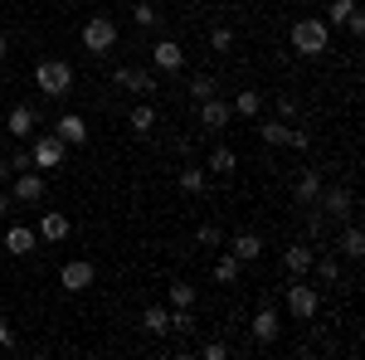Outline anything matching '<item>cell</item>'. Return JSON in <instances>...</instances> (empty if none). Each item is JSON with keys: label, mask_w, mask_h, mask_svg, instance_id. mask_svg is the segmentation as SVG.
<instances>
[{"label": "cell", "mask_w": 365, "mask_h": 360, "mask_svg": "<svg viewBox=\"0 0 365 360\" xmlns=\"http://www.w3.org/2000/svg\"><path fill=\"white\" fill-rule=\"evenodd\" d=\"M327 44H331V25H327V20L302 15V20L292 25V49H297V54L317 58V54H327Z\"/></svg>", "instance_id": "cell-1"}, {"label": "cell", "mask_w": 365, "mask_h": 360, "mask_svg": "<svg viewBox=\"0 0 365 360\" xmlns=\"http://www.w3.org/2000/svg\"><path fill=\"white\" fill-rule=\"evenodd\" d=\"M34 83L44 98H63V93H73V63L68 58H44L39 68H34Z\"/></svg>", "instance_id": "cell-2"}, {"label": "cell", "mask_w": 365, "mask_h": 360, "mask_svg": "<svg viewBox=\"0 0 365 360\" xmlns=\"http://www.w3.org/2000/svg\"><path fill=\"white\" fill-rule=\"evenodd\" d=\"M83 49H88V54H113V49H117V20L93 15V20L83 25Z\"/></svg>", "instance_id": "cell-3"}, {"label": "cell", "mask_w": 365, "mask_h": 360, "mask_svg": "<svg viewBox=\"0 0 365 360\" xmlns=\"http://www.w3.org/2000/svg\"><path fill=\"white\" fill-rule=\"evenodd\" d=\"M287 312H292L297 322H312V317L322 312V297H317V287H307L302 277H292V287H287Z\"/></svg>", "instance_id": "cell-4"}, {"label": "cell", "mask_w": 365, "mask_h": 360, "mask_svg": "<svg viewBox=\"0 0 365 360\" xmlns=\"http://www.w3.org/2000/svg\"><path fill=\"white\" fill-rule=\"evenodd\" d=\"M44 190H49V185H44V175H39V170L29 166V170H15L10 200H15V205H39V200H44Z\"/></svg>", "instance_id": "cell-5"}, {"label": "cell", "mask_w": 365, "mask_h": 360, "mask_svg": "<svg viewBox=\"0 0 365 360\" xmlns=\"http://www.w3.org/2000/svg\"><path fill=\"white\" fill-rule=\"evenodd\" d=\"M93 282H98V268H93L88 258H73V263L58 268V287H63V292H88Z\"/></svg>", "instance_id": "cell-6"}, {"label": "cell", "mask_w": 365, "mask_h": 360, "mask_svg": "<svg viewBox=\"0 0 365 360\" xmlns=\"http://www.w3.org/2000/svg\"><path fill=\"white\" fill-rule=\"evenodd\" d=\"M117 88H127V93H137V98H146V93H156V68H137V63H122L113 73Z\"/></svg>", "instance_id": "cell-7"}, {"label": "cell", "mask_w": 365, "mask_h": 360, "mask_svg": "<svg viewBox=\"0 0 365 360\" xmlns=\"http://www.w3.org/2000/svg\"><path fill=\"white\" fill-rule=\"evenodd\" d=\"M351 190L346 185H322V195H317V210L327 215V220H351Z\"/></svg>", "instance_id": "cell-8"}, {"label": "cell", "mask_w": 365, "mask_h": 360, "mask_svg": "<svg viewBox=\"0 0 365 360\" xmlns=\"http://www.w3.org/2000/svg\"><path fill=\"white\" fill-rule=\"evenodd\" d=\"M29 161H34V170H58L63 166V141H58V132L34 141V146H29Z\"/></svg>", "instance_id": "cell-9"}, {"label": "cell", "mask_w": 365, "mask_h": 360, "mask_svg": "<svg viewBox=\"0 0 365 360\" xmlns=\"http://www.w3.org/2000/svg\"><path fill=\"white\" fill-rule=\"evenodd\" d=\"M180 63H185V49H180L175 39H156V49H151V68H156V73H180Z\"/></svg>", "instance_id": "cell-10"}, {"label": "cell", "mask_w": 365, "mask_h": 360, "mask_svg": "<svg viewBox=\"0 0 365 360\" xmlns=\"http://www.w3.org/2000/svg\"><path fill=\"white\" fill-rule=\"evenodd\" d=\"M229 117H234V108H229L220 93L200 103V127H210V132H225V127H229Z\"/></svg>", "instance_id": "cell-11"}, {"label": "cell", "mask_w": 365, "mask_h": 360, "mask_svg": "<svg viewBox=\"0 0 365 360\" xmlns=\"http://www.w3.org/2000/svg\"><path fill=\"white\" fill-rule=\"evenodd\" d=\"M68 229H73V224H68V215H58V210H44L34 234H39L44 244H63V239H68Z\"/></svg>", "instance_id": "cell-12"}, {"label": "cell", "mask_w": 365, "mask_h": 360, "mask_svg": "<svg viewBox=\"0 0 365 360\" xmlns=\"http://www.w3.org/2000/svg\"><path fill=\"white\" fill-rule=\"evenodd\" d=\"M278 331H282L278 312H273V307H258V312H253V341H258V346H273Z\"/></svg>", "instance_id": "cell-13"}, {"label": "cell", "mask_w": 365, "mask_h": 360, "mask_svg": "<svg viewBox=\"0 0 365 360\" xmlns=\"http://www.w3.org/2000/svg\"><path fill=\"white\" fill-rule=\"evenodd\" d=\"M322 185H327V180H322V170H302V175H297V185H292V200H297L302 210H312V205H317V195H322Z\"/></svg>", "instance_id": "cell-14"}, {"label": "cell", "mask_w": 365, "mask_h": 360, "mask_svg": "<svg viewBox=\"0 0 365 360\" xmlns=\"http://www.w3.org/2000/svg\"><path fill=\"white\" fill-rule=\"evenodd\" d=\"M54 132H58V141H63V146H83V141H88V122L78 117V112H63Z\"/></svg>", "instance_id": "cell-15"}, {"label": "cell", "mask_w": 365, "mask_h": 360, "mask_svg": "<svg viewBox=\"0 0 365 360\" xmlns=\"http://www.w3.org/2000/svg\"><path fill=\"white\" fill-rule=\"evenodd\" d=\"M34 122H39L34 108H25V103H20V108H10V112H5V137H20V141H25L29 132H34Z\"/></svg>", "instance_id": "cell-16"}, {"label": "cell", "mask_w": 365, "mask_h": 360, "mask_svg": "<svg viewBox=\"0 0 365 360\" xmlns=\"http://www.w3.org/2000/svg\"><path fill=\"white\" fill-rule=\"evenodd\" d=\"M229 253H234L239 263H258V258H263V239H258V234H234V239H229Z\"/></svg>", "instance_id": "cell-17"}, {"label": "cell", "mask_w": 365, "mask_h": 360, "mask_svg": "<svg viewBox=\"0 0 365 360\" xmlns=\"http://www.w3.org/2000/svg\"><path fill=\"white\" fill-rule=\"evenodd\" d=\"M34 244H39V234H34V229H25V224H15V229L5 234V249L15 253V258H25V253H34Z\"/></svg>", "instance_id": "cell-18"}, {"label": "cell", "mask_w": 365, "mask_h": 360, "mask_svg": "<svg viewBox=\"0 0 365 360\" xmlns=\"http://www.w3.org/2000/svg\"><path fill=\"white\" fill-rule=\"evenodd\" d=\"M141 331L146 336H170V307H146V312H141Z\"/></svg>", "instance_id": "cell-19"}, {"label": "cell", "mask_w": 365, "mask_h": 360, "mask_svg": "<svg viewBox=\"0 0 365 360\" xmlns=\"http://www.w3.org/2000/svg\"><path fill=\"white\" fill-rule=\"evenodd\" d=\"M312 258H317V253H312L307 244H292V249L282 253V268H287L292 277H302V273H312Z\"/></svg>", "instance_id": "cell-20"}, {"label": "cell", "mask_w": 365, "mask_h": 360, "mask_svg": "<svg viewBox=\"0 0 365 360\" xmlns=\"http://www.w3.org/2000/svg\"><path fill=\"white\" fill-rule=\"evenodd\" d=\"M336 249H341V258H361V253H365V234H361V224H346V229H341Z\"/></svg>", "instance_id": "cell-21"}, {"label": "cell", "mask_w": 365, "mask_h": 360, "mask_svg": "<svg viewBox=\"0 0 365 360\" xmlns=\"http://www.w3.org/2000/svg\"><path fill=\"white\" fill-rule=\"evenodd\" d=\"M239 273H244V263H239L234 253H220V258H215V282L234 287V282H239Z\"/></svg>", "instance_id": "cell-22"}, {"label": "cell", "mask_w": 365, "mask_h": 360, "mask_svg": "<svg viewBox=\"0 0 365 360\" xmlns=\"http://www.w3.org/2000/svg\"><path fill=\"white\" fill-rule=\"evenodd\" d=\"M287 132H292V122H282V117H273V122H258V137L268 141V146H287Z\"/></svg>", "instance_id": "cell-23"}, {"label": "cell", "mask_w": 365, "mask_h": 360, "mask_svg": "<svg viewBox=\"0 0 365 360\" xmlns=\"http://www.w3.org/2000/svg\"><path fill=\"white\" fill-rule=\"evenodd\" d=\"M127 122H132V132H137V137H146V132L156 127V108H151V103L141 98L137 108H132V117H127Z\"/></svg>", "instance_id": "cell-24"}, {"label": "cell", "mask_w": 365, "mask_h": 360, "mask_svg": "<svg viewBox=\"0 0 365 360\" xmlns=\"http://www.w3.org/2000/svg\"><path fill=\"white\" fill-rule=\"evenodd\" d=\"M234 166H239V156H234L229 146H215V151H210V161H205V170H220V175H229Z\"/></svg>", "instance_id": "cell-25"}, {"label": "cell", "mask_w": 365, "mask_h": 360, "mask_svg": "<svg viewBox=\"0 0 365 360\" xmlns=\"http://www.w3.org/2000/svg\"><path fill=\"white\" fill-rule=\"evenodd\" d=\"M180 190H185V195L205 190V166H180Z\"/></svg>", "instance_id": "cell-26"}, {"label": "cell", "mask_w": 365, "mask_h": 360, "mask_svg": "<svg viewBox=\"0 0 365 360\" xmlns=\"http://www.w3.org/2000/svg\"><path fill=\"white\" fill-rule=\"evenodd\" d=\"M170 331L190 336L195 331V312H190V307H170Z\"/></svg>", "instance_id": "cell-27"}, {"label": "cell", "mask_w": 365, "mask_h": 360, "mask_svg": "<svg viewBox=\"0 0 365 360\" xmlns=\"http://www.w3.org/2000/svg\"><path fill=\"white\" fill-rule=\"evenodd\" d=\"M229 108L239 112V117H258V108H263V93H239Z\"/></svg>", "instance_id": "cell-28"}, {"label": "cell", "mask_w": 365, "mask_h": 360, "mask_svg": "<svg viewBox=\"0 0 365 360\" xmlns=\"http://www.w3.org/2000/svg\"><path fill=\"white\" fill-rule=\"evenodd\" d=\"M185 93H190L195 103H205V98H215V78H210V73H195V78L185 83Z\"/></svg>", "instance_id": "cell-29"}, {"label": "cell", "mask_w": 365, "mask_h": 360, "mask_svg": "<svg viewBox=\"0 0 365 360\" xmlns=\"http://www.w3.org/2000/svg\"><path fill=\"white\" fill-rule=\"evenodd\" d=\"M356 10H361L356 0H331V10H327V25H346V20H351Z\"/></svg>", "instance_id": "cell-30"}, {"label": "cell", "mask_w": 365, "mask_h": 360, "mask_svg": "<svg viewBox=\"0 0 365 360\" xmlns=\"http://www.w3.org/2000/svg\"><path fill=\"white\" fill-rule=\"evenodd\" d=\"M210 49H215V54H229V49H234V29L215 25V29H210Z\"/></svg>", "instance_id": "cell-31"}, {"label": "cell", "mask_w": 365, "mask_h": 360, "mask_svg": "<svg viewBox=\"0 0 365 360\" xmlns=\"http://www.w3.org/2000/svg\"><path fill=\"white\" fill-rule=\"evenodd\" d=\"M132 20H137L141 29H156V20H161V15H156V5H146V0H137V5H132Z\"/></svg>", "instance_id": "cell-32"}, {"label": "cell", "mask_w": 365, "mask_h": 360, "mask_svg": "<svg viewBox=\"0 0 365 360\" xmlns=\"http://www.w3.org/2000/svg\"><path fill=\"white\" fill-rule=\"evenodd\" d=\"M195 239L205 244V249H225V234H220V224H200Z\"/></svg>", "instance_id": "cell-33"}, {"label": "cell", "mask_w": 365, "mask_h": 360, "mask_svg": "<svg viewBox=\"0 0 365 360\" xmlns=\"http://www.w3.org/2000/svg\"><path fill=\"white\" fill-rule=\"evenodd\" d=\"M170 307H195V287L190 282H175L170 287Z\"/></svg>", "instance_id": "cell-34"}, {"label": "cell", "mask_w": 365, "mask_h": 360, "mask_svg": "<svg viewBox=\"0 0 365 360\" xmlns=\"http://www.w3.org/2000/svg\"><path fill=\"white\" fill-rule=\"evenodd\" d=\"M312 268H317V277H322V282H336V277H341L336 258H312Z\"/></svg>", "instance_id": "cell-35"}, {"label": "cell", "mask_w": 365, "mask_h": 360, "mask_svg": "<svg viewBox=\"0 0 365 360\" xmlns=\"http://www.w3.org/2000/svg\"><path fill=\"white\" fill-rule=\"evenodd\" d=\"M278 117L282 122H297V98H278Z\"/></svg>", "instance_id": "cell-36"}, {"label": "cell", "mask_w": 365, "mask_h": 360, "mask_svg": "<svg viewBox=\"0 0 365 360\" xmlns=\"http://www.w3.org/2000/svg\"><path fill=\"white\" fill-rule=\"evenodd\" d=\"M200 356H205V360H225V356H229V346H225V341H210Z\"/></svg>", "instance_id": "cell-37"}, {"label": "cell", "mask_w": 365, "mask_h": 360, "mask_svg": "<svg viewBox=\"0 0 365 360\" xmlns=\"http://www.w3.org/2000/svg\"><path fill=\"white\" fill-rule=\"evenodd\" d=\"M287 146H292V151H307V146H312V137H307V132H297V127H292V132H287Z\"/></svg>", "instance_id": "cell-38"}, {"label": "cell", "mask_w": 365, "mask_h": 360, "mask_svg": "<svg viewBox=\"0 0 365 360\" xmlns=\"http://www.w3.org/2000/svg\"><path fill=\"white\" fill-rule=\"evenodd\" d=\"M0 351H15V331H10V322L0 317Z\"/></svg>", "instance_id": "cell-39"}, {"label": "cell", "mask_w": 365, "mask_h": 360, "mask_svg": "<svg viewBox=\"0 0 365 360\" xmlns=\"http://www.w3.org/2000/svg\"><path fill=\"white\" fill-rule=\"evenodd\" d=\"M5 161H10V170H29V166H34L29 151H15V156H5Z\"/></svg>", "instance_id": "cell-40"}, {"label": "cell", "mask_w": 365, "mask_h": 360, "mask_svg": "<svg viewBox=\"0 0 365 360\" xmlns=\"http://www.w3.org/2000/svg\"><path fill=\"white\" fill-rule=\"evenodd\" d=\"M346 29H351V34H356V39H361V34H365V15H361V10H356V15H351V20H346Z\"/></svg>", "instance_id": "cell-41"}, {"label": "cell", "mask_w": 365, "mask_h": 360, "mask_svg": "<svg viewBox=\"0 0 365 360\" xmlns=\"http://www.w3.org/2000/svg\"><path fill=\"white\" fill-rule=\"evenodd\" d=\"M10 205H15V200H10V190H0V220L10 215Z\"/></svg>", "instance_id": "cell-42"}, {"label": "cell", "mask_w": 365, "mask_h": 360, "mask_svg": "<svg viewBox=\"0 0 365 360\" xmlns=\"http://www.w3.org/2000/svg\"><path fill=\"white\" fill-rule=\"evenodd\" d=\"M10 175H15V170H10V161H5V156H0V180H10Z\"/></svg>", "instance_id": "cell-43"}, {"label": "cell", "mask_w": 365, "mask_h": 360, "mask_svg": "<svg viewBox=\"0 0 365 360\" xmlns=\"http://www.w3.org/2000/svg\"><path fill=\"white\" fill-rule=\"evenodd\" d=\"M10 54V34H0V58Z\"/></svg>", "instance_id": "cell-44"}, {"label": "cell", "mask_w": 365, "mask_h": 360, "mask_svg": "<svg viewBox=\"0 0 365 360\" xmlns=\"http://www.w3.org/2000/svg\"><path fill=\"white\" fill-rule=\"evenodd\" d=\"M0 146H5V122H0Z\"/></svg>", "instance_id": "cell-45"}]
</instances>
